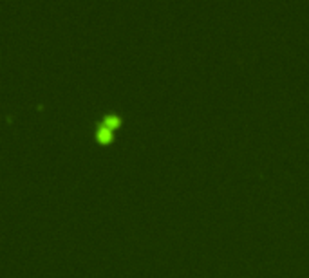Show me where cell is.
I'll list each match as a JSON object with an SVG mask.
<instances>
[{
  "label": "cell",
  "mask_w": 309,
  "mask_h": 278,
  "mask_svg": "<svg viewBox=\"0 0 309 278\" xmlns=\"http://www.w3.org/2000/svg\"><path fill=\"white\" fill-rule=\"evenodd\" d=\"M119 123H121V116H119L117 112H107L105 116L99 119L96 125H99V127H103V129L114 132V130L119 127Z\"/></svg>",
  "instance_id": "1"
}]
</instances>
